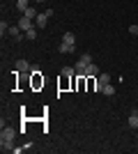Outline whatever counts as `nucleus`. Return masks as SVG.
<instances>
[{
	"label": "nucleus",
	"instance_id": "f257e3e1",
	"mask_svg": "<svg viewBox=\"0 0 138 154\" xmlns=\"http://www.w3.org/2000/svg\"><path fill=\"white\" fill-rule=\"evenodd\" d=\"M14 138H16V129L5 127V124H2V131H0V140H14Z\"/></svg>",
	"mask_w": 138,
	"mask_h": 154
},
{
	"label": "nucleus",
	"instance_id": "f03ea898",
	"mask_svg": "<svg viewBox=\"0 0 138 154\" xmlns=\"http://www.w3.org/2000/svg\"><path fill=\"white\" fill-rule=\"evenodd\" d=\"M46 23H48V14H37V19H35V28H39V30H41V28H46Z\"/></svg>",
	"mask_w": 138,
	"mask_h": 154
},
{
	"label": "nucleus",
	"instance_id": "7ed1b4c3",
	"mask_svg": "<svg viewBox=\"0 0 138 154\" xmlns=\"http://www.w3.org/2000/svg\"><path fill=\"white\" fill-rule=\"evenodd\" d=\"M7 32H9V37H14L16 42L26 39V35H21V28H19V26H9V30H7Z\"/></svg>",
	"mask_w": 138,
	"mask_h": 154
},
{
	"label": "nucleus",
	"instance_id": "20e7f679",
	"mask_svg": "<svg viewBox=\"0 0 138 154\" xmlns=\"http://www.w3.org/2000/svg\"><path fill=\"white\" fill-rule=\"evenodd\" d=\"M85 67H87V62H83V60H78V62L74 64V69H76V76H78V78H85Z\"/></svg>",
	"mask_w": 138,
	"mask_h": 154
},
{
	"label": "nucleus",
	"instance_id": "39448f33",
	"mask_svg": "<svg viewBox=\"0 0 138 154\" xmlns=\"http://www.w3.org/2000/svg\"><path fill=\"white\" fill-rule=\"evenodd\" d=\"M32 67H30V62L28 60H19L16 62V74H26V71H30Z\"/></svg>",
	"mask_w": 138,
	"mask_h": 154
},
{
	"label": "nucleus",
	"instance_id": "423d86ee",
	"mask_svg": "<svg viewBox=\"0 0 138 154\" xmlns=\"http://www.w3.org/2000/svg\"><path fill=\"white\" fill-rule=\"evenodd\" d=\"M19 28L26 32V30H30V28H35V21H32V19H28V16H23V19L19 21Z\"/></svg>",
	"mask_w": 138,
	"mask_h": 154
},
{
	"label": "nucleus",
	"instance_id": "0eeeda50",
	"mask_svg": "<svg viewBox=\"0 0 138 154\" xmlns=\"http://www.w3.org/2000/svg\"><path fill=\"white\" fill-rule=\"evenodd\" d=\"M58 51L60 53H76V46H74V44H67V42H60Z\"/></svg>",
	"mask_w": 138,
	"mask_h": 154
},
{
	"label": "nucleus",
	"instance_id": "6e6552de",
	"mask_svg": "<svg viewBox=\"0 0 138 154\" xmlns=\"http://www.w3.org/2000/svg\"><path fill=\"white\" fill-rule=\"evenodd\" d=\"M85 76H87V78H94V76H99V69H97V64H94V62H90V64L85 67Z\"/></svg>",
	"mask_w": 138,
	"mask_h": 154
},
{
	"label": "nucleus",
	"instance_id": "1a4fd4ad",
	"mask_svg": "<svg viewBox=\"0 0 138 154\" xmlns=\"http://www.w3.org/2000/svg\"><path fill=\"white\" fill-rule=\"evenodd\" d=\"M2 152H14V140H0Z\"/></svg>",
	"mask_w": 138,
	"mask_h": 154
},
{
	"label": "nucleus",
	"instance_id": "9d476101",
	"mask_svg": "<svg viewBox=\"0 0 138 154\" xmlns=\"http://www.w3.org/2000/svg\"><path fill=\"white\" fill-rule=\"evenodd\" d=\"M37 32H39V28H30V30H26L23 35H26V39L32 42V39H37Z\"/></svg>",
	"mask_w": 138,
	"mask_h": 154
},
{
	"label": "nucleus",
	"instance_id": "9b49d317",
	"mask_svg": "<svg viewBox=\"0 0 138 154\" xmlns=\"http://www.w3.org/2000/svg\"><path fill=\"white\" fill-rule=\"evenodd\" d=\"M127 122H129V127H131V129H138V115H136V110L129 115V120H127Z\"/></svg>",
	"mask_w": 138,
	"mask_h": 154
},
{
	"label": "nucleus",
	"instance_id": "f8f14e48",
	"mask_svg": "<svg viewBox=\"0 0 138 154\" xmlns=\"http://www.w3.org/2000/svg\"><path fill=\"white\" fill-rule=\"evenodd\" d=\"M37 14H39V12H37V9H35V7H28V9H26V12H23V16H28V19H37Z\"/></svg>",
	"mask_w": 138,
	"mask_h": 154
},
{
	"label": "nucleus",
	"instance_id": "ddd939ff",
	"mask_svg": "<svg viewBox=\"0 0 138 154\" xmlns=\"http://www.w3.org/2000/svg\"><path fill=\"white\" fill-rule=\"evenodd\" d=\"M28 7H30V0H16V9H21V12H26Z\"/></svg>",
	"mask_w": 138,
	"mask_h": 154
},
{
	"label": "nucleus",
	"instance_id": "4468645a",
	"mask_svg": "<svg viewBox=\"0 0 138 154\" xmlns=\"http://www.w3.org/2000/svg\"><path fill=\"white\" fill-rule=\"evenodd\" d=\"M60 74H62L65 78H69V76H74V74H76V69H74V67H62V71H60Z\"/></svg>",
	"mask_w": 138,
	"mask_h": 154
},
{
	"label": "nucleus",
	"instance_id": "2eb2a0df",
	"mask_svg": "<svg viewBox=\"0 0 138 154\" xmlns=\"http://www.w3.org/2000/svg\"><path fill=\"white\" fill-rule=\"evenodd\" d=\"M101 94H106V97H113V94H115V88H113L111 83H108V85H104V90H101Z\"/></svg>",
	"mask_w": 138,
	"mask_h": 154
},
{
	"label": "nucleus",
	"instance_id": "dca6fc26",
	"mask_svg": "<svg viewBox=\"0 0 138 154\" xmlns=\"http://www.w3.org/2000/svg\"><path fill=\"white\" fill-rule=\"evenodd\" d=\"M97 81H99L101 85H108V83H111V74H99Z\"/></svg>",
	"mask_w": 138,
	"mask_h": 154
},
{
	"label": "nucleus",
	"instance_id": "f3484780",
	"mask_svg": "<svg viewBox=\"0 0 138 154\" xmlns=\"http://www.w3.org/2000/svg\"><path fill=\"white\" fill-rule=\"evenodd\" d=\"M62 42H67V44H74V42H76L74 32H65V35H62Z\"/></svg>",
	"mask_w": 138,
	"mask_h": 154
},
{
	"label": "nucleus",
	"instance_id": "a211bd4d",
	"mask_svg": "<svg viewBox=\"0 0 138 154\" xmlns=\"http://www.w3.org/2000/svg\"><path fill=\"white\" fill-rule=\"evenodd\" d=\"M7 30H9V23H7V21H0V32H2V37H5Z\"/></svg>",
	"mask_w": 138,
	"mask_h": 154
},
{
	"label": "nucleus",
	"instance_id": "6ab92c4d",
	"mask_svg": "<svg viewBox=\"0 0 138 154\" xmlns=\"http://www.w3.org/2000/svg\"><path fill=\"white\" fill-rule=\"evenodd\" d=\"M81 60H83V62H87V64H90V62H92V55H90V53H83V55H81Z\"/></svg>",
	"mask_w": 138,
	"mask_h": 154
},
{
	"label": "nucleus",
	"instance_id": "aec40b11",
	"mask_svg": "<svg viewBox=\"0 0 138 154\" xmlns=\"http://www.w3.org/2000/svg\"><path fill=\"white\" fill-rule=\"evenodd\" d=\"M129 32H131V35H138V26H136V23H133V26H129Z\"/></svg>",
	"mask_w": 138,
	"mask_h": 154
},
{
	"label": "nucleus",
	"instance_id": "412c9836",
	"mask_svg": "<svg viewBox=\"0 0 138 154\" xmlns=\"http://www.w3.org/2000/svg\"><path fill=\"white\" fill-rule=\"evenodd\" d=\"M35 2H44V0H35Z\"/></svg>",
	"mask_w": 138,
	"mask_h": 154
}]
</instances>
